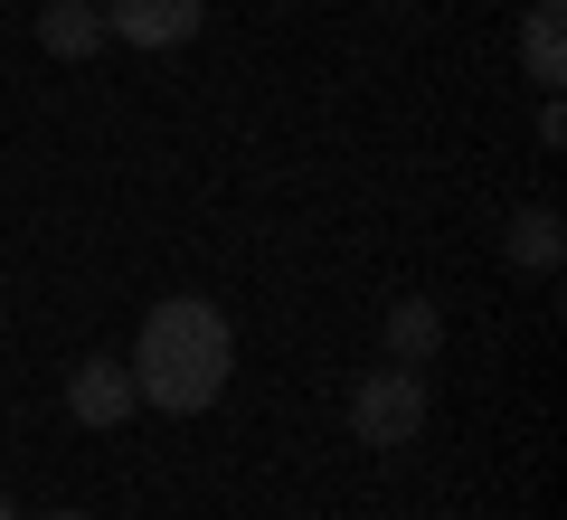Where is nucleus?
Listing matches in <instances>:
<instances>
[{
    "instance_id": "9d476101",
    "label": "nucleus",
    "mask_w": 567,
    "mask_h": 520,
    "mask_svg": "<svg viewBox=\"0 0 567 520\" xmlns=\"http://www.w3.org/2000/svg\"><path fill=\"white\" fill-rule=\"evenodd\" d=\"M0 520H20V511H10V492H0Z\"/></svg>"
},
{
    "instance_id": "f03ea898",
    "label": "nucleus",
    "mask_w": 567,
    "mask_h": 520,
    "mask_svg": "<svg viewBox=\"0 0 567 520\" xmlns=\"http://www.w3.org/2000/svg\"><path fill=\"white\" fill-rule=\"evenodd\" d=\"M350 436L360 445H379V455H398V445H416L425 436V379L416 369H369L360 388H350Z\"/></svg>"
},
{
    "instance_id": "7ed1b4c3",
    "label": "nucleus",
    "mask_w": 567,
    "mask_h": 520,
    "mask_svg": "<svg viewBox=\"0 0 567 520\" xmlns=\"http://www.w3.org/2000/svg\"><path fill=\"white\" fill-rule=\"evenodd\" d=\"M208 20V0H104V39L123 48H189Z\"/></svg>"
},
{
    "instance_id": "0eeeda50",
    "label": "nucleus",
    "mask_w": 567,
    "mask_h": 520,
    "mask_svg": "<svg viewBox=\"0 0 567 520\" xmlns=\"http://www.w3.org/2000/svg\"><path fill=\"white\" fill-rule=\"evenodd\" d=\"M520 77L529 85H558L567 58H558V0H529V20H520Z\"/></svg>"
},
{
    "instance_id": "6e6552de",
    "label": "nucleus",
    "mask_w": 567,
    "mask_h": 520,
    "mask_svg": "<svg viewBox=\"0 0 567 520\" xmlns=\"http://www.w3.org/2000/svg\"><path fill=\"white\" fill-rule=\"evenodd\" d=\"M502 256H520V265H558V208H520V218L502 227Z\"/></svg>"
},
{
    "instance_id": "39448f33",
    "label": "nucleus",
    "mask_w": 567,
    "mask_h": 520,
    "mask_svg": "<svg viewBox=\"0 0 567 520\" xmlns=\"http://www.w3.org/2000/svg\"><path fill=\"white\" fill-rule=\"evenodd\" d=\"M39 48L48 58H95L104 48V10L95 0H48L39 10Z\"/></svg>"
},
{
    "instance_id": "1a4fd4ad",
    "label": "nucleus",
    "mask_w": 567,
    "mask_h": 520,
    "mask_svg": "<svg viewBox=\"0 0 567 520\" xmlns=\"http://www.w3.org/2000/svg\"><path fill=\"white\" fill-rule=\"evenodd\" d=\"M39 520H85V511H39Z\"/></svg>"
},
{
    "instance_id": "20e7f679",
    "label": "nucleus",
    "mask_w": 567,
    "mask_h": 520,
    "mask_svg": "<svg viewBox=\"0 0 567 520\" xmlns=\"http://www.w3.org/2000/svg\"><path fill=\"white\" fill-rule=\"evenodd\" d=\"M133 398H142V388H133V360H104V350H95V360H76V379H66L76 426H123V417H133Z\"/></svg>"
},
{
    "instance_id": "423d86ee",
    "label": "nucleus",
    "mask_w": 567,
    "mask_h": 520,
    "mask_svg": "<svg viewBox=\"0 0 567 520\" xmlns=\"http://www.w3.org/2000/svg\"><path fill=\"white\" fill-rule=\"evenodd\" d=\"M435 340H445V313H435V303H416V294H406L398 313H388V360H398V369L435 360Z\"/></svg>"
},
{
    "instance_id": "f257e3e1",
    "label": "nucleus",
    "mask_w": 567,
    "mask_h": 520,
    "mask_svg": "<svg viewBox=\"0 0 567 520\" xmlns=\"http://www.w3.org/2000/svg\"><path fill=\"white\" fill-rule=\"evenodd\" d=\"M227 369H237V332L208 294H171L142 313V340H133V388L171 417H199V407L227 398Z\"/></svg>"
}]
</instances>
